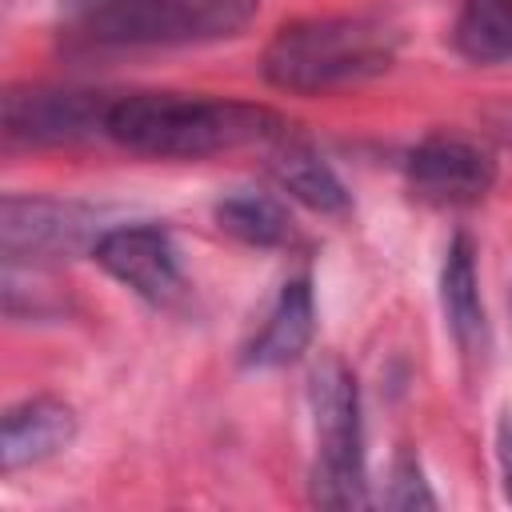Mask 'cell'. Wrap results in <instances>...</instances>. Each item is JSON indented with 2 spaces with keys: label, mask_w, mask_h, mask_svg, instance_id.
<instances>
[{
  "label": "cell",
  "mask_w": 512,
  "mask_h": 512,
  "mask_svg": "<svg viewBox=\"0 0 512 512\" xmlns=\"http://www.w3.org/2000/svg\"><path fill=\"white\" fill-rule=\"evenodd\" d=\"M104 136L140 156L200 160L244 144H276L288 136V124L264 104L180 92H128L112 96Z\"/></svg>",
  "instance_id": "cell-1"
},
{
  "label": "cell",
  "mask_w": 512,
  "mask_h": 512,
  "mask_svg": "<svg viewBox=\"0 0 512 512\" xmlns=\"http://www.w3.org/2000/svg\"><path fill=\"white\" fill-rule=\"evenodd\" d=\"M396 56V36L372 16H308L276 28L260 72L280 92H332L380 76Z\"/></svg>",
  "instance_id": "cell-2"
},
{
  "label": "cell",
  "mask_w": 512,
  "mask_h": 512,
  "mask_svg": "<svg viewBox=\"0 0 512 512\" xmlns=\"http://www.w3.org/2000/svg\"><path fill=\"white\" fill-rule=\"evenodd\" d=\"M260 0H108L84 8L76 36L88 48H180L240 36Z\"/></svg>",
  "instance_id": "cell-3"
},
{
  "label": "cell",
  "mask_w": 512,
  "mask_h": 512,
  "mask_svg": "<svg viewBox=\"0 0 512 512\" xmlns=\"http://www.w3.org/2000/svg\"><path fill=\"white\" fill-rule=\"evenodd\" d=\"M316 412V468L312 500L328 508H360L364 496V432H360V392L340 360H328L312 376Z\"/></svg>",
  "instance_id": "cell-4"
},
{
  "label": "cell",
  "mask_w": 512,
  "mask_h": 512,
  "mask_svg": "<svg viewBox=\"0 0 512 512\" xmlns=\"http://www.w3.org/2000/svg\"><path fill=\"white\" fill-rule=\"evenodd\" d=\"M108 108L112 96L92 88H12L4 96V136L28 148L76 144L108 128Z\"/></svg>",
  "instance_id": "cell-5"
},
{
  "label": "cell",
  "mask_w": 512,
  "mask_h": 512,
  "mask_svg": "<svg viewBox=\"0 0 512 512\" xmlns=\"http://www.w3.org/2000/svg\"><path fill=\"white\" fill-rule=\"evenodd\" d=\"M104 236L92 208L44 196H4L0 244L8 260H60L92 252Z\"/></svg>",
  "instance_id": "cell-6"
},
{
  "label": "cell",
  "mask_w": 512,
  "mask_h": 512,
  "mask_svg": "<svg viewBox=\"0 0 512 512\" xmlns=\"http://www.w3.org/2000/svg\"><path fill=\"white\" fill-rule=\"evenodd\" d=\"M408 184L428 204L460 208V204H476L492 192L496 164L480 144H472L464 136L436 132V136H424L408 152Z\"/></svg>",
  "instance_id": "cell-7"
},
{
  "label": "cell",
  "mask_w": 512,
  "mask_h": 512,
  "mask_svg": "<svg viewBox=\"0 0 512 512\" xmlns=\"http://www.w3.org/2000/svg\"><path fill=\"white\" fill-rule=\"evenodd\" d=\"M96 264L152 304H168L180 292V256L164 228L156 224H120L104 228L92 248Z\"/></svg>",
  "instance_id": "cell-8"
},
{
  "label": "cell",
  "mask_w": 512,
  "mask_h": 512,
  "mask_svg": "<svg viewBox=\"0 0 512 512\" xmlns=\"http://www.w3.org/2000/svg\"><path fill=\"white\" fill-rule=\"evenodd\" d=\"M76 440V412L64 400L36 396L4 412L0 424V468L12 476L20 468L44 464Z\"/></svg>",
  "instance_id": "cell-9"
},
{
  "label": "cell",
  "mask_w": 512,
  "mask_h": 512,
  "mask_svg": "<svg viewBox=\"0 0 512 512\" xmlns=\"http://www.w3.org/2000/svg\"><path fill=\"white\" fill-rule=\"evenodd\" d=\"M312 332H316L312 284H308V276H296L276 292V300H272L260 332L252 336L244 360L252 368H284V364L304 356V348L312 344Z\"/></svg>",
  "instance_id": "cell-10"
},
{
  "label": "cell",
  "mask_w": 512,
  "mask_h": 512,
  "mask_svg": "<svg viewBox=\"0 0 512 512\" xmlns=\"http://www.w3.org/2000/svg\"><path fill=\"white\" fill-rule=\"evenodd\" d=\"M440 308L448 320L452 340L464 356H480L488 344V320L480 304V280H476V252L468 236H456L440 264Z\"/></svg>",
  "instance_id": "cell-11"
},
{
  "label": "cell",
  "mask_w": 512,
  "mask_h": 512,
  "mask_svg": "<svg viewBox=\"0 0 512 512\" xmlns=\"http://www.w3.org/2000/svg\"><path fill=\"white\" fill-rule=\"evenodd\" d=\"M268 172L276 176V184L292 200L308 204L312 212H344L348 208V192H344L340 176L324 164V156H316L308 144H300L292 136H284V140L272 144Z\"/></svg>",
  "instance_id": "cell-12"
},
{
  "label": "cell",
  "mask_w": 512,
  "mask_h": 512,
  "mask_svg": "<svg viewBox=\"0 0 512 512\" xmlns=\"http://www.w3.org/2000/svg\"><path fill=\"white\" fill-rule=\"evenodd\" d=\"M452 44L468 64L512 60V0H460Z\"/></svg>",
  "instance_id": "cell-13"
},
{
  "label": "cell",
  "mask_w": 512,
  "mask_h": 512,
  "mask_svg": "<svg viewBox=\"0 0 512 512\" xmlns=\"http://www.w3.org/2000/svg\"><path fill=\"white\" fill-rule=\"evenodd\" d=\"M216 220L228 236L252 244V248H280L292 240V220L280 200L264 192H232L216 204Z\"/></svg>",
  "instance_id": "cell-14"
},
{
  "label": "cell",
  "mask_w": 512,
  "mask_h": 512,
  "mask_svg": "<svg viewBox=\"0 0 512 512\" xmlns=\"http://www.w3.org/2000/svg\"><path fill=\"white\" fill-rule=\"evenodd\" d=\"M384 500H388L392 508H432V504H436V496L428 492V484H424L416 460H408V456L396 460L392 484H388V496H384Z\"/></svg>",
  "instance_id": "cell-15"
},
{
  "label": "cell",
  "mask_w": 512,
  "mask_h": 512,
  "mask_svg": "<svg viewBox=\"0 0 512 512\" xmlns=\"http://www.w3.org/2000/svg\"><path fill=\"white\" fill-rule=\"evenodd\" d=\"M496 460H500L504 496L512 500V412H504V420H500V432H496Z\"/></svg>",
  "instance_id": "cell-16"
},
{
  "label": "cell",
  "mask_w": 512,
  "mask_h": 512,
  "mask_svg": "<svg viewBox=\"0 0 512 512\" xmlns=\"http://www.w3.org/2000/svg\"><path fill=\"white\" fill-rule=\"evenodd\" d=\"M484 120H488V128H492L504 144H512V104H496V108H488Z\"/></svg>",
  "instance_id": "cell-17"
},
{
  "label": "cell",
  "mask_w": 512,
  "mask_h": 512,
  "mask_svg": "<svg viewBox=\"0 0 512 512\" xmlns=\"http://www.w3.org/2000/svg\"><path fill=\"white\" fill-rule=\"evenodd\" d=\"M64 4H76V8H96V4H108V0H64Z\"/></svg>",
  "instance_id": "cell-18"
}]
</instances>
